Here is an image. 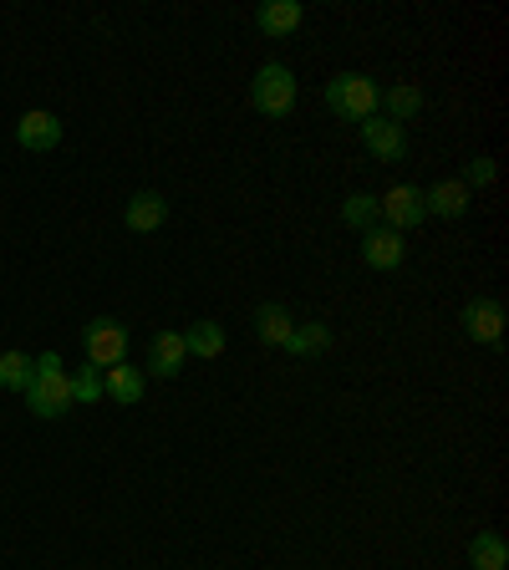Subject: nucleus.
Instances as JSON below:
<instances>
[{"label":"nucleus","mask_w":509,"mask_h":570,"mask_svg":"<svg viewBox=\"0 0 509 570\" xmlns=\"http://www.w3.org/2000/svg\"><path fill=\"white\" fill-rule=\"evenodd\" d=\"M26 407H31L36 417H61V413L77 407V397H71V377H67V367H61L57 352L36 356L31 387H26Z\"/></svg>","instance_id":"1"},{"label":"nucleus","mask_w":509,"mask_h":570,"mask_svg":"<svg viewBox=\"0 0 509 570\" xmlns=\"http://www.w3.org/2000/svg\"><path fill=\"white\" fill-rule=\"evenodd\" d=\"M378 97H382V87L372 82V77H362V71H342V77L326 82V107H332L342 122L378 118Z\"/></svg>","instance_id":"2"},{"label":"nucleus","mask_w":509,"mask_h":570,"mask_svg":"<svg viewBox=\"0 0 509 570\" xmlns=\"http://www.w3.org/2000/svg\"><path fill=\"white\" fill-rule=\"evenodd\" d=\"M249 102H255L261 118H291L296 112V77H291V67L265 61L255 71V82H249Z\"/></svg>","instance_id":"3"},{"label":"nucleus","mask_w":509,"mask_h":570,"mask_svg":"<svg viewBox=\"0 0 509 570\" xmlns=\"http://www.w3.org/2000/svg\"><path fill=\"white\" fill-rule=\"evenodd\" d=\"M82 346H87V367H97V372L128 362V332H123V321H112V316L87 321Z\"/></svg>","instance_id":"4"},{"label":"nucleus","mask_w":509,"mask_h":570,"mask_svg":"<svg viewBox=\"0 0 509 570\" xmlns=\"http://www.w3.org/2000/svg\"><path fill=\"white\" fill-rule=\"evenodd\" d=\"M378 219H388V229H413V225H423L428 219V209H423V189H413V184H392L388 194L378 199Z\"/></svg>","instance_id":"5"},{"label":"nucleus","mask_w":509,"mask_h":570,"mask_svg":"<svg viewBox=\"0 0 509 570\" xmlns=\"http://www.w3.org/2000/svg\"><path fill=\"white\" fill-rule=\"evenodd\" d=\"M356 132H362L368 154L378 158V164H403V158H408V132L398 128V122H388V118H368V122H356Z\"/></svg>","instance_id":"6"},{"label":"nucleus","mask_w":509,"mask_h":570,"mask_svg":"<svg viewBox=\"0 0 509 570\" xmlns=\"http://www.w3.org/2000/svg\"><path fill=\"white\" fill-rule=\"evenodd\" d=\"M16 142H21L26 154H51L61 142V118L47 112V107H31V112H21V122H16Z\"/></svg>","instance_id":"7"},{"label":"nucleus","mask_w":509,"mask_h":570,"mask_svg":"<svg viewBox=\"0 0 509 570\" xmlns=\"http://www.w3.org/2000/svg\"><path fill=\"white\" fill-rule=\"evenodd\" d=\"M463 332H469V342H479V346H499L505 342V306L489 296L469 301V306H463Z\"/></svg>","instance_id":"8"},{"label":"nucleus","mask_w":509,"mask_h":570,"mask_svg":"<svg viewBox=\"0 0 509 570\" xmlns=\"http://www.w3.org/2000/svg\"><path fill=\"white\" fill-rule=\"evenodd\" d=\"M362 261L372 265V271H398V265L408 261V245L398 229H368L362 235Z\"/></svg>","instance_id":"9"},{"label":"nucleus","mask_w":509,"mask_h":570,"mask_svg":"<svg viewBox=\"0 0 509 570\" xmlns=\"http://www.w3.org/2000/svg\"><path fill=\"white\" fill-rule=\"evenodd\" d=\"M123 219H128L133 235H154V229L168 219V199L158 189H143V194H133V199H128Z\"/></svg>","instance_id":"10"},{"label":"nucleus","mask_w":509,"mask_h":570,"mask_svg":"<svg viewBox=\"0 0 509 570\" xmlns=\"http://www.w3.org/2000/svg\"><path fill=\"white\" fill-rule=\"evenodd\" d=\"M189 362V346H184V332H158L154 346H148V367L154 377H178Z\"/></svg>","instance_id":"11"},{"label":"nucleus","mask_w":509,"mask_h":570,"mask_svg":"<svg viewBox=\"0 0 509 570\" xmlns=\"http://www.w3.org/2000/svg\"><path fill=\"white\" fill-rule=\"evenodd\" d=\"M423 209L439 214V219H459V214H469V189H463V178H439L433 189H423Z\"/></svg>","instance_id":"12"},{"label":"nucleus","mask_w":509,"mask_h":570,"mask_svg":"<svg viewBox=\"0 0 509 570\" xmlns=\"http://www.w3.org/2000/svg\"><path fill=\"white\" fill-rule=\"evenodd\" d=\"M143 387H148L143 367H128V362H118V367L102 372V397H112V403H123V407L143 403Z\"/></svg>","instance_id":"13"},{"label":"nucleus","mask_w":509,"mask_h":570,"mask_svg":"<svg viewBox=\"0 0 509 570\" xmlns=\"http://www.w3.org/2000/svg\"><path fill=\"white\" fill-rule=\"evenodd\" d=\"M378 107H388V122H413L418 112H423V92H418L413 82H392V87H382V97H378Z\"/></svg>","instance_id":"14"},{"label":"nucleus","mask_w":509,"mask_h":570,"mask_svg":"<svg viewBox=\"0 0 509 570\" xmlns=\"http://www.w3.org/2000/svg\"><path fill=\"white\" fill-rule=\"evenodd\" d=\"M301 21H306V11H301L296 0H265L261 11H255V26H261L265 36H291Z\"/></svg>","instance_id":"15"},{"label":"nucleus","mask_w":509,"mask_h":570,"mask_svg":"<svg viewBox=\"0 0 509 570\" xmlns=\"http://www.w3.org/2000/svg\"><path fill=\"white\" fill-rule=\"evenodd\" d=\"M469 566H474V570H505V566H509V546H505V534L479 530L474 540H469Z\"/></svg>","instance_id":"16"},{"label":"nucleus","mask_w":509,"mask_h":570,"mask_svg":"<svg viewBox=\"0 0 509 570\" xmlns=\"http://www.w3.org/2000/svg\"><path fill=\"white\" fill-rule=\"evenodd\" d=\"M326 346H332V326L311 321V326H291V336H285L281 352H291V356H321Z\"/></svg>","instance_id":"17"},{"label":"nucleus","mask_w":509,"mask_h":570,"mask_svg":"<svg viewBox=\"0 0 509 570\" xmlns=\"http://www.w3.org/2000/svg\"><path fill=\"white\" fill-rule=\"evenodd\" d=\"M255 336H261L265 346H285V336H291V311L265 301V306L255 311Z\"/></svg>","instance_id":"18"},{"label":"nucleus","mask_w":509,"mask_h":570,"mask_svg":"<svg viewBox=\"0 0 509 570\" xmlns=\"http://www.w3.org/2000/svg\"><path fill=\"white\" fill-rule=\"evenodd\" d=\"M184 346H189V356H225V326L219 321H194L184 332Z\"/></svg>","instance_id":"19"},{"label":"nucleus","mask_w":509,"mask_h":570,"mask_svg":"<svg viewBox=\"0 0 509 570\" xmlns=\"http://www.w3.org/2000/svg\"><path fill=\"white\" fill-rule=\"evenodd\" d=\"M31 372H36V362L26 352H6V356H0V387H6V392H26V387H31Z\"/></svg>","instance_id":"20"},{"label":"nucleus","mask_w":509,"mask_h":570,"mask_svg":"<svg viewBox=\"0 0 509 570\" xmlns=\"http://www.w3.org/2000/svg\"><path fill=\"white\" fill-rule=\"evenodd\" d=\"M342 219L352 229H362V235H368V229H378V199H372V194H352V199L342 204Z\"/></svg>","instance_id":"21"},{"label":"nucleus","mask_w":509,"mask_h":570,"mask_svg":"<svg viewBox=\"0 0 509 570\" xmlns=\"http://www.w3.org/2000/svg\"><path fill=\"white\" fill-rule=\"evenodd\" d=\"M71 397H77V403H97V397H102V372L97 367L77 372V377H71Z\"/></svg>","instance_id":"22"},{"label":"nucleus","mask_w":509,"mask_h":570,"mask_svg":"<svg viewBox=\"0 0 509 570\" xmlns=\"http://www.w3.org/2000/svg\"><path fill=\"white\" fill-rule=\"evenodd\" d=\"M484 189V184H495V158H469V168H463V189Z\"/></svg>","instance_id":"23"}]
</instances>
